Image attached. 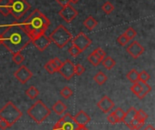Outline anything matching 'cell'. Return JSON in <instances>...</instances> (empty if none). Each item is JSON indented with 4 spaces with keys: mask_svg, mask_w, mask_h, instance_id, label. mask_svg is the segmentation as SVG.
I'll use <instances>...</instances> for the list:
<instances>
[{
    "mask_svg": "<svg viewBox=\"0 0 155 130\" xmlns=\"http://www.w3.org/2000/svg\"><path fill=\"white\" fill-rule=\"evenodd\" d=\"M0 27L5 28L1 34L2 45L11 54L22 52L31 43L30 36L17 22L7 26H0Z\"/></svg>",
    "mask_w": 155,
    "mask_h": 130,
    "instance_id": "cell-1",
    "label": "cell"
},
{
    "mask_svg": "<svg viewBox=\"0 0 155 130\" xmlns=\"http://www.w3.org/2000/svg\"><path fill=\"white\" fill-rule=\"evenodd\" d=\"M18 24L30 36L32 41L35 37L45 34L51 22L42 12L35 9L25 21Z\"/></svg>",
    "mask_w": 155,
    "mask_h": 130,
    "instance_id": "cell-2",
    "label": "cell"
},
{
    "mask_svg": "<svg viewBox=\"0 0 155 130\" xmlns=\"http://www.w3.org/2000/svg\"><path fill=\"white\" fill-rule=\"evenodd\" d=\"M51 114V110L46 105L44 104L42 100H37L28 110L27 115L32 118L35 123H43Z\"/></svg>",
    "mask_w": 155,
    "mask_h": 130,
    "instance_id": "cell-3",
    "label": "cell"
},
{
    "mask_svg": "<svg viewBox=\"0 0 155 130\" xmlns=\"http://www.w3.org/2000/svg\"><path fill=\"white\" fill-rule=\"evenodd\" d=\"M49 38L51 42L55 44L59 48H63L70 41H72L73 36L64 25H59L49 35Z\"/></svg>",
    "mask_w": 155,
    "mask_h": 130,
    "instance_id": "cell-4",
    "label": "cell"
},
{
    "mask_svg": "<svg viewBox=\"0 0 155 130\" xmlns=\"http://www.w3.org/2000/svg\"><path fill=\"white\" fill-rule=\"evenodd\" d=\"M22 116L23 114L21 110L11 101L7 102L3 108L0 109V118L5 120L10 127L15 124L22 118Z\"/></svg>",
    "mask_w": 155,
    "mask_h": 130,
    "instance_id": "cell-5",
    "label": "cell"
},
{
    "mask_svg": "<svg viewBox=\"0 0 155 130\" xmlns=\"http://www.w3.org/2000/svg\"><path fill=\"white\" fill-rule=\"evenodd\" d=\"M31 5L26 0H10L9 3V9L10 14L19 20L21 19L30 9Z\"/></svg>",
    "mask_w": 155,
    "mask_h": 130,
    "instance_id": "cell-6",
    "label": "cell"
},
{
    "mask_svg": "<svg viewBox=\"0 0 155 130\" xmlns=\"http://www.w3.org/2000/svg\"><path fill=\"white\" fill-rule=\"evenodd\" d=\"M131 91L139 99H143L152 91V87L148 83L138 81L131 87Z\"/></svg>",
    "mask_w": 155,
    "mask_h": 130,
    "instance_id": "cell-7",
    "label": "cell"
},
{
    "mask_svg": "<svg viewBox=\"0 0 155 130\" xmlns=\"http://www.w3.org/2000/svg\"><path fill=\"white\" fill-rule=\"evenodd\" d=\"M72 43L73 45L77 46L81 50V52H84L90 46V45L92 44V40L84 32H80L72 38Z\"/></svg>",
    "mask_w": 155,
    "mask_h": 130,
    "instance_id": "cell-8",
    "label": "cell"
},
{
    "mask_svg": "<svg viewBox=\"0 0 155 130\" xmlns=\"http://www.w3.org/2000/svg\"><path fill=\"white\" fill-rule=\"evenodd\" d=\"M58 14L65 22L71 23L78 15V11L74 7H73L71 5H67L63 6Z\"/></svg>",
    "mask_w": 155,
    "mask_h": 130,
    "instance_id": "cell-9",
    "label": "cell"
},
{
    "mask_svg": "<svg viewBox=\"0 0 155 130\" xmlns=\"http://www.w3.org/2000/svg\"><path fill=\"white\" fill-rule=\"evenodd\" d=\"M58 73L61 74L66 80H70L74 76V63L66 59L64 62H63L62 67L58 70Z\"/></svg>",
    "mask_w": 155,
    "mask_h": 130,
    "instance_id": "cell-10",
    "label": "cell"
},
{
    "mask_svg": "<svg viewBox=\"0 0 155 130\" xmlns=\"http://www.w3.org/2000/svg\"><path fill=\"white\" fill-rule=\"evenodd\" d=\"M15 77L22 84H25L26 82H28L32 77H33V73L31 72V70L29 68H27L25 66H21L14 74Z\"/></svg>",
    "mask_w": 155,
    "mask_h": 130,
    "instance_id": "cell-11",
    "label": "cell"
},
{
    "mask_svg": "<svg viewBox=\"0 0 155 130\" xmlns=\"http://www.w3.org/2000/svg\"><path fill=\"white\" fill-rule=\"evenodd\" d=\"M31 43L34 44V46L40 51V52H43L45 51L49 46L50 44L52 43L49 36H47L45 34H42L36 37H35L34 39H32Z\"/></svg>",
    "mask_w": 155,
    "mask_h": 130,
    "instance_id": "cell-12",
    "label": "cell"
},
{
    "mask_svg": "<svg viewBox=\"0 0 155 130\" xmlns=\"http://www.w3.org/2000/svg\"><path fill=\"white\" fill-rule=\"evenodd\" d=\"M126 51L129 53V55L134 57V58H138L140 57L145 51L144 47L136 40H134L126 48Z\"/></svg>",
    "mask_w": 155,
    "mask_h": 130,
    "instance_id": "cell-13",
    "label": "cell"
},
{
    "mask_svg": "<svg viewBox=\"0 0 155 130\" xmlns=\"http://www.w3.org/2000/svg\"><path fill=\"white\" fill-rule=\"evenodd\" d=\"M97 107L103 113L107 114L114 108V103L108 96H104L97 103Z\"/></svg>",
    "mask_w": 155,
    "mask_h": 130,
    "instance_id": "cell-14",
    "label": "cell"
},
{
    "mask_svg": "<svg viewBox=\"0 0 155 130\" xmlns=\"http://www.w3.org/2000/svg\"><path fill=\"white\" fill-rule=\"evenodd\" d=\"M63 124V130H74L77 128V125L74 122V117L70 114L65 112L64 117L61 118Z\"/></svg>",
    "mask_w": 155,
    "mask_h": 130,
    "instance_id": "cell-15",
    "label": "cell"
},
{
    "mask_svg": "<svg viewBox=\"0 0 155 130\" xmlns=\"http://www.w3.org/2000/svg\"><path fill=\"white\" fill-rule=\"evenodd\" d=\"M74 119L77 126H86L91 121V118L83 110H80L74 117Z\"/></svg>",
    "mask_w": 155,
    "mask_h": 130,
    "instance_id": "cell-16",
    "label": "cell"
},
{
    "mask_svg": "<svg viewBox=\"0 0 155 130\" xmlns=\"http://www.w3.org/2000/svg\"><path fill=\"white\" fill-rule=\"evenodd\" d=\"M136 112H137V109L135 108H134V107L130 108L129 110L127 112H125L122 123L125 124L126 126L128 124H130L134 119H135V118H136Z\"/></svg>",
    "mask_w": 155,
    "mask_h": 130,
    "instance_id": "cell-17",
    "label": "cell"
},
{
    "mask_svg": "<svg viewBox=\"0 0 155 130\" xmlns=\"http://www.w3.org/2000/svg\"><path fill=\"white\" fill-rule=\"evenodd\" d=\"M52 109H53V111H54L56 115L62 116V115H64V114L66 112L67 107H66L62 101L58 100L57 102H55V104L53 105Z\"/></svg>",
    "mask_w": 155,
    "mask_h": 130,
    "instance_id": "cell-18",
    "label": "cell"
},
{
    "mask_svg": "<svg viewBox=\"0 0 155 130\" xmlns=\"http://www.w3.org/2000/svg\"><path fill=\"white\" fill-rule=\"evenodd\" d=\"M98 25V22L96 21V19H94L93 16H88L85 18V20L84 21V26L88 29V30H94Z\"/></svg>",
    "mask_w": 155,
    "mask_h": 130,
    "instance_id": "cell-19",
    "label": "cell"
},
{
    "mask_svg": "<svg viewBox=\"0 0 155 130\" xmlns=\"http://www.w3.org/2000/svg\"><path fill=\"white\" fill-rule=\"evenodd\" d=\"M9 3L10 0H0V13L4 16H7L10 15Z\"/></svg>",
    "mask_w": 155,
    "mask_h": 130,
    "instance_id": "cell-20",
    "label": "cell"
},
{
    "mask_svg": "<svg viewBox=\"0 0 155 130\" xmlns=\"http://www.w3.org/2000/svg\"><path fill=\"white\" fill-rule=\"evenodd\" d=\"M102 63H103V66L108 69V70H111L112 68H114L116 65V62L114 58H112L111 56H105L103 60H102Z\"/></svg>",
    "mask_w": 155,
    "mask_h": 130,
    "instance_id": "cell-21",
    "label": "cell"
},
{
    "mask_svg": "<svg viewBox=\"0 0 155 130\" xmlns=\"http://www.w3.org/2000/svg\"><path fill=\"white\" fill-rule=\"evenodd\" d=\"M107 76L104 73V72H102V71H99L97 74H95L94 75V82L95 83H97L98 85H100V86H102V85H104L106 81H107Z\"/></svg>",
    "mask_w": 155,
    "mask_h": 130,
    "instance_id": "cell-22",
    "label": "cell"
},
{
    "mask_svg": "<svg viewBox=\"0 0 155 130\" xmlns=\"http://www.w3.org/2000/svg\"><path fill=\"white\" fill-rule=\"evenodd\" d=\"M126 77L128 78V80L130 82H132L133 84H134V83H136V82L139 81V72L136 69H132V70H130L127 73Z\"/></svg>",
    "mask_w": 155,
    "mask_h": 130,
    "instance_id": "cell-23",
    "label": "cell"
},
{
    "mask_svg": "<svg viewBox=\"0 0 155 130\" xmlns=\"http://www.w3.org/2000/svg\"><path fill=\"white\" fill-rule=\"evenodd\" d=\"M144 124L145 122L140 121L135 118V119H134L130 124H128L127 127L132 130H141V128L144 126Z\"/></svg>",
    "mask_w": 155,
    "mask_h": 130,
    "instance_id": "cell-24",
    "label": "cell"
},
{
    "mask_svg": "<svg viewBox=\"0 0 155 130\" xmlns=\"http://www.w3.org/2000/svg\"><path fill=\"white\" fill-rule=\"evenodd\" d=\"M25 95H26L30 99L33 100V99H35V98L39 96V90H38L35 87L32 86V87H30L28 89H26Z\"/></svg>",
    "mask_w": 155,
    "mask_h": 130,
    "instance_id": "cell-25",
    "label": "cell"
},
{
    "mask_svg": "<svg viewBox=\"0 0 155 130\" xmlns=\"http://www.w3.org/2000/svg\"><path fill=\"white\" fill-rule=\"evenodd\" d=\"M73 90L70 88V87H63V89H61V91H60V95L64 98V99H68V98H70L72 96H73Z\"/></svg>",
    "mask_w": 155,
    "mask_h": 130,
    "instance_id": "cell-26",
    "label": "cell"
},
{
    "mask_svg": "<svg viewBox=\"0 0 155 130\" xmlns=\"http://www.w3.org/2000/svg\"><path fill=\"white\" fill-rule=\"evenodd\" d=\"M12 59L16 65H21L25 60V56L21 54V52H18V53L12 54Z\"/></svg>",
    "mask_w": 155,
    "mask_h": 130,
    "instance_id": "cell-27",
    "label": "cell"
},
{
    "mask_svg": "<svg viewBox=\"0 0 155 130\" xmlns=\"http://www.w3.org/2000/svg\"><path fill=\"white\" fill-rule=\"evenodd\" d=\"M88 61L94 66V67H98L99 65H100V63L102 62V60L96 56V55H94V53H92L89 56H88Z\"/></svg>",
    "mask_w": 155,
    "mask_h": 130,
    "instance_id": "cell-28",
    "label": "cell"
},
{
    "mask_svg": "<svg viewBox=\"0 0 155 130\" xmlns=\"http://www.w3.org/2000/svg\"><path fill=\"white\" fill-rule=\"evenodd\" d=\"M124 35L129 39V40H134V38L137 36V32L135 31V29H134L133 27H128L125 32L124 33Z\"/></svg>",
    "mask_w": 155,
    "mask_h": 130,
    "instance_id": "cell-29",
    "label": "cell"
},
{
    "mask_svg": "<svg viewBox=\"0 0 155 130\" xmlns=\"http://www.w3.org/2000/svg\"><path fill=\"white\" fill-rule=\"evenodd\" d=\"M102 9H103V11L105 13V14H111L114 10V5L111 3V2H109V1H107V2H105L104 5H103V6H102Z\"/></svg>",
    "mask_w": 155,
    "mask_h": 130,
    "instance_id": "cell-30",
    "label": "cell"
},
{
    "mask_svg": "<svg viewBox=\"0 0 155 130\" xmlns=\"http://www.w3.org/2000/svg\"><path fill=\"white\" fill-rule=\"evenodd\" d=\"M150 78H151V76L146 70H143L142 72L139 73V81L143 82V83H148Z\"/></svg>",
    "mask_w": 155,
    "mask_h": 130,
    "instance_id": "cell-31",
    "label": "cell"
},
{
    "mask_svg": "<svg viewBox=\"0 0 155 130\" xmlns=\"http://www.w3.org/2000/svg\"><path fill=\"white\" fill-rule=\"evenodd\" d=\"M113 113L114 114V116H115V117H116V118L118 119V122H119V123H122V122H123V118H124V117L125 112H124L121 108H116Z\"/></svg>",
    "mask_w": 155,
    "mask_h": 130,
    "instance_id": "cell-32",
    "label": "cell"
},
{
    "mask_svg": "<svg viewBox=\"0 0 155 130\" xmlns=\"http://www.w3.org/2000/svg\"><path fill=\"white\" fill-rule=\"evenodd\" d=\"M136 118L140 121H143V122H145L146 119L148 118V115L143 110V109H139L137 110L136 112Z\"/></svg>",
    "mask_w": 155,
    "mask_h": 130,
    "instance_id": "cell-33",
    "label": "cell"
},
{
    "mask_svg": "<svg viewBox=\"0 0 155 130\" xmlns=\"http://www.w3.org/2000/svg\"><path fill=\"white\" fill-rule=\"evenodd\" d=\"M50 63L54 66V67L55 68L56 72H58V70L60 69V67H62V64H63V62H62L58 57L52 58V59L50 60Z\"/></svg>",
    "mask_w": 155,
    "mask_h": 130,
    "instance_id": "cell-34",
    "label": "cell"
},
{
    "mask_svg": "<svg viewBox=\"0 0 155 130\" xmlns=\"http://www.w3.org/2000/svg\"><path fill=\"white\" fill-rule=\"evenodd\" d=\"M93 53H94V55H96L101 60H103V59L106 56V52H105L103 48H101V47H97L96 49H94V50L93 51Z\"/></svg>",
    "mask_w": 155,
    "mask_h": 130,
    "instance_id": "cell-35",
    "label": "cell"
},
{
    "mask_svg": "<svg viewBox=\"0 0 155 130\" xmlns=\"http://www.w3.org/2000/svg\"><path fill=\"white\" fill-rule=\"evenodd\" d=\"M69 53H70V55H71L72 56L76 57V56H78L82 52H81V50H80L77 46H75L74 45H72V46L69 48Z\"/></svg>",
    "mask_w": 155,
    "mask_h": 130,
    "instance_id": "cell-36",
    "label": "cell"
},
{
    "mask_svg": "<svg viewBox=\"0 0 155 130\" xmlns=\"http://www.w3.org/2000/svg\"><path fill=\"white\" fill-rule=\"evenodd\" d=\"M129 42H130V40H129L124 34L121 35V36L117 38V43H118L120 46H126L127 44H129Z\"/></svg>",
    "mask_w": 155,
    "mask_h": 130,
    "instance_id": "cell-37",
    "label": "cell"
},
{
    "mask_svg": "<svg viewBox=\"0 0 155 130\" xmlns=\"http://www.w3.org/2000/svg\"><path fill=\"white\" fill-rule=\"evenodd\" d=\"M85 72V68L81 65V64H76L74 66V75L76 76H81Z\"/></svg>",
    "mask_w": 155,
    "mask_h": 130,
    "instance_id": "cell-38",
    "label": "cell"
},
{
    "mask_svg": "<svg viewBox=\"0 0 155 130\" xmlns=\"http://www.w3.org/2000/svg\"><path fill=\"white\" fill-rule=\"evenodd\" d=\"M45 69L47 71V73L49 74H54V73H56V70L55 68L54 67V66L50 63V61H48L45 65Z\"/></svg>",
    "mask_w": 155,
    "mask_h": 130,
    "instance_id": "cell-39",
    "label": "cell"
},
{
    "mask_svg": "<svg viewBox=\"0 0 155 130\" xmlns=\"http://www.w3.org/2000/svg\"><path fill=\"white\" fill-rule=\"evenodd\" d=\"M107 120H108V122L111 123V124H117V123H119V122H118V119L116 118V117L114 116V114L113 112L110 113V114L108 115Z\"/></svg>",
    "mask_w": 155,
    "mask_h": 130,
    "instance_id": "cell-40",
    "label": "cell"
},
{
    "mask_svg": "<svg viewBox=\"0 0 155 130\" xmlns=\"http://www.w3.org/2000/svg\"><path fill=\"white\" fill-rule=\"evenodd\" d=\"M8 128H10V125L4 119L0 118V129L5 130L7 129Z\"/></svg>",
    "mask_w": 155,
    "mask_h": 130,
    "instance_id": "cell-41",
    "label": "cell"
},
{
    "mask_svg": "<svg viewBox=\"0 0 155 130\" xmlns=\"http://www.w3.org/2000/svg\"><path fill=\"white\" fill-rule=\"evenodd\" d=\"M53 130H63V124H62V120L61 118L55 123V125L54 126Z\"/></svg>",
    "mask_w": 155,
    "mask_h": 130,
    "instance_id": "cell-42",
    "label": "cell"
},
{
    "mask_svg": "<svg viewBox=\"0 0 155 130\" xmlns=\"http://www.w3.org/2000/svg\"><path fill=\"white\" fill-rule=\"evenodd\" d=\"M61 6H64V5H70L71 3V0H55Z\"/></svg>",
    "mask_w": 155,
    "mask_h": 130,
    "instance_id": "cell-43",
    "label": "cell"
},
{
    "mask_svg": "<svg viewBox=\"0 0 155 130\" xmlns=\"http://www.w3.org/2000/svg\"><path fill=\"white\" fill-rule=\"evenodd\" d=\"M74 130H89L85 126H77V128Z\"/></svg>",
    "mask_w": 155,
    "mask_h": 130,
    "instance_id": "cell-44",
    "label": "cell"
},
{
    "mask_svg": "<svg viewBox=\"0 0 155 130\" xmlns=\"http://www.w3.org/2000/svg\"><path fill=\"white\" fill-rule=\"evenodd\" d=\"M143 130H155V128H153V125H148L147 127H145V128H144Z\"/></svg>",
    "mask_w": 155,
    "mask_h": 130,
    "instance_id": "cell-45",
    "label": "cell"
},
{
    "mask_svg": "<svg viewBox=\"0 0 155 130\" xmlns=\"http://www.w3.org/2000/svg\"><path fill=\"white\" fill-rule=\"evenodd\" d=\"M78 2H79V0H71V3H73V4H76Z\"/></svg>",
    "mask_w": 155,
    "mask_h": 130,
    "instance_id": "cell-46",
    "label": "cell"
},
{
    "mask_svg": "<svg viewBox=\"0 0 155 130\" xmlns=\"http://www.w3.org/2000/svg\"><path fill=\"white\" fill-rule=\"evenodd\" d=\"M2 45V36H1V34H0V46Z\"/></svg>",
    "mask_w": 155,
    "mask_h": 130,
    "instance_id": "cell-47",
    "label": "cell"
}]
</instances>
